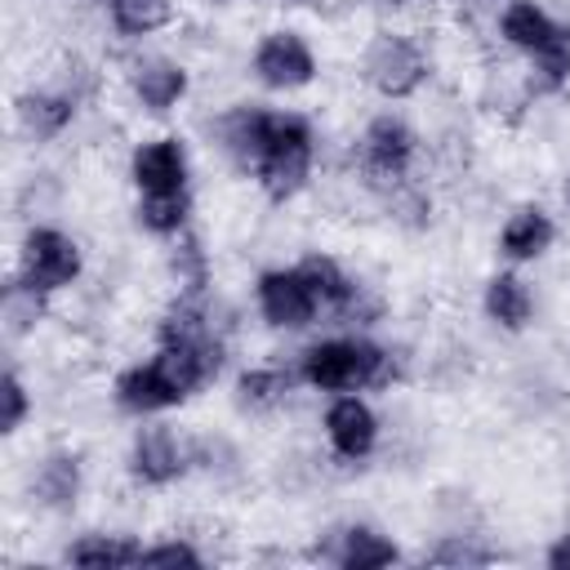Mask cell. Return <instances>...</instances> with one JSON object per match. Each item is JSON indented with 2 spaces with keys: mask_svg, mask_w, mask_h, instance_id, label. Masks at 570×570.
I'll list each match as a JSON object with an SVG mask.
<instances>
[{
  "mask_svg": "<svg viewBox=\"0 0 570 570\" xmlns=\"http://www.w3.org/2000/svg\"><path fill=\"white\" fill-rule=\"evenodd\" d=\"M232 343L227 338H205V343H151L147 356L120 365L111 374V405L125 419H156L191 405L205 387H214L227 370Z\"/></svg>",
  "mask_w": 570,
  "mask_h": 570,
  "instance_id": "cell-1",
  "label": "cell"
},
{
  "mask_svg": "<svg viewBox=\"0 0 570 570\" xmlns=\"http://www.w3.org/2000/svg\"><path fill=\"white\" fill-rule=\"evenodd\" d=\"M294 370L303 392H392L410 374V356L401 343L379 338L374 330H325L294 352Z\"/></svg>",
  "mask_w": 570,
  "mask_h": 570,
  "instance_id": "cell-2",
  "label": "cell"
},
{
  "mask_svg": "<svg viewBox=\"0 0 570 570\" xmlns=\"http://www.w3.org/2000/svg\"><path fill=\"white\" fill-rule=\"evenodd\" d=\"M321 169V129L298 107H263L258 151L249 165V183L267 205H294L312 191Z\"/></svg>",
  "mask_w": 570,
  "mask_h": 570,
  "instance_id": "cell-3",
  "label": "cell"
},
{
  "mask_svg": "<svg viewBox=\"0 0 570 570\" xmlns=\"http://www.w3.org/2000/svg\"><path fill=\"white\" fill-rule=\"evenodd\" d=\"M423 151H428V142H423L419 125L401 107H379L361 120V129L347 147V160H352V178L374 200L379 191H387L405 178H419Z\"/></svg>",
  "mask_w": 570,
  "mask_h": 570,
  "instance_id": "cell-4",
  "label": "cell"
},
{
  "mask_svg": "<svg viewBox=\"0 0 570 570\" xmlns=\"http://www.w3.org/2000/svg\"><path fill=\"white\" fill-rule=\"evenodd\" d=\"M94 94H98V76L80 58L62 62V71H53L45 80H27L13 94V134L27 147H53L76 129V120Z\"/></svg>",
  "mask_w": 570,
  "mask_h": 570,
  "instance_id": "cell-5",
  "label": "cell"
},
{
  "mask_svg": "<svg viewBox=\"0 0 570 570\" xmlns=\"http://www.w3.org/2000/svg\"><path fill=\"white\" fill-rule=\"evenodd\" d=\"M436 76V58L423 36L410 27H374L356 49V80L383 102L401 107L414 102Z\"/></svg>",
  "mask_w": 570,
  "mask_h": 570,
  "instance_id": "cell-6",
  "label": "cell"
},
{
  "mask_svg": "<svg viewBox=\"0 0 570 570\" xmlns=\"http://www.w3.org/2000/svg\"><path fill=\"white\" fill-rule=\"evenodd\" d=\"M125 481L142 494H165L196 476V432L178 428L169 414L138 419V428L125 441Z\"/></svg>",
  "mask_w": 570,
  "mask_h": 570,
  "instance_id": "cell-7",
  "label": "cell"
},
{
  "mask_svg": "<svg viewBox=\"0 0 570 570\" xmlns=\"http://www.w3.org/2000/svg\"><path fill=\"white\" fill-rule=\"evenodd\" d=\"M18 281H27L31 289L58 298L67 289H76L89 272V249L85 240L62 227V223H49V218H31L22 232H18V245H13V267H9Z\"/></svg>",
  "mask_w": 570,
  "mask_h": 570,
  "instance_id": "cell-8",
  "label": "cell"
},
{
  "mask_svg": "<svg viewBox=\"0 0 570 570\" xmlns=\"http://www.w3.org/2000/svg\"><path fill=\"white\" fill-rule=\"evenodd\" d=\"M245 76L272 98H294L321 80V53L303 27L276 22L254 36V45L245 53Z\"/></svg>",
  "mask_w": 570,
  "mask_h": 570,
  "instance_id": "cell-9",
  "label": "cell"
},
{
  "mask_svg": "<svg viewBox=\"0 0 570 570\" xmlns=\"http://www.w3.org/2000/svg\"><path fill=\"white\" fill-rule=\"evenodd\" d=\"M120 89L129 98V107L147 120H169L174 111H183L196 94V71L165 53V49H134L120 62Z\"/></svg>",
  "mask_w": 570,
  "mask_h": 570,
  "instance_id": "cell-10",
  "label": "cell"
},
{
  "mask_svg": "<svg viewBox=\"0 0 570 570\" xmlns=\"http://www.w3.org/2000/svg\"><path fill=\"white\" fill-rule=\"evenodd\" d=\"M321 445L338 468H365L383 450V414L374 405V392H334L325 396L321 414Z\"/></svg>",
  "mask_w": 570,
  "mask_h": 570,
  "instance_id": "cell-11",
  "label": "cell"
},
{
  "mask_svg": "<svg viewBox=\"0 0 570 570\" xmlns=\"http://www.w3.org/2000/svg\"><path fill=\"white\" fill-rule=\"evenodd\" d=\"M249 307L263 330L272 334H307L321 325V303L298 272V263H272L258 267L249 281Z\"/></svg>",
  "mask_w": 570,
  "mask_h": 570,
  "instance_id": "cell-12",
  "label": "cell"
},
{
  "mask_svg": "<svg viewBox=\"0 0 570 570\" xmlns=\"http://www.w3.org/2000/svg\"><path fill=\"white\" fill-rule=\"evenodd\" d=\"M307 557L321 566H334V570H387V566L410 561V552L396 543V534L370 517H347V521L316 530V543Z\"/></svg>",
  "mask_w": 570,
  "mask_h": 570,
  "instance_id": "cell-13",
  "label": "cell"
},
{
  "mask_svg": "<svg viewBox=\"0 0 570 570\" xmlns=\"http://www.w3.org/2000/svg\"><path fill=\"white\" fill-rule=\"evenodd\" d=\"M85 490H89V463L76 445H49L22 472V499L40 517H71Z\"/></svg>",
  "mask_w": 570,
  "mask_h": 570,
  "instance_id": "cell-14",
  "label": "cell"
},
{
  "mask_svg": "<svg viewBox=\"0 0 570 570\" xmlns=\"http://www.w3.org/2000/svg\"><path fill=\"white\" fill-rule=\"evenodd\" d=\"M191 174H196L191 147L174 129L142 134L125 156V178L134 196L138 191H191Z\"/></svg>",
  "mask_w": 570,
  "mask_h": 570,
  "instance_id": "cell-15",
  "label": "cell"
},
{
  "mask_svg": "<svg viewBox=\"0 0 570 570\" xmlns=\"http://www.w3.org/2000/svg\"><path fill=\"white\" fill-rule=\"evenodd\" d=\"M561 236V223L557 214L543 205V200H517L503 218H499V232H494V254L508 263V267H534L552 254Z\"/></svg>",
  "mask_w": 570,
  "mask_h": 570,
  "instance_id": "cell-16",
  "label": "cell"
},
{
  "mask_svg": "<svg viewBox=\"0 0 570 570\" xmlns=\"http://www.w3.org/2000/svg\"><path fill=\"white\" fill-rule=\"evenodd\" d=\"M476 307H481V321L508 338L525 334L534 321H539V289L534 281L525 276V267H494L485 281H481V294H476Z\"/></svg>",
  "mask_w": 570,
  "mask_h": 570,
  "instance_id": "cell-17",
  "label": "cell"
},
{
  "mask_svg": "<svg viewBox=\"0 0 570 570\" xmlns=\"http://www.w3.org/2000/svg\"><path fill=\"white\" fill-rule=\"evenodd\" d=\"M303 392L294 361H249L232 374V405L245 419H276Z\"/></svg>",
  "mask_w": 570,
  "mask_h": 570,
  "instance_id": "cell-18",
  "label": "cell"
},
{
  "mask_svg": "<svg viewBox=\"0 0 570 570\" xmlns=\"http://www.w3.org/2000/svg\"><path fill=\"white\" fill-rule=\"evenodd\" d=\"M263 98H240V102H223L209 120H205V138L209 151L240 178H249L254 151H258V125H263Z\"/></svg>",
  "mask_w": 570,
  "mask_h": 570,
  "instance_id": "cell-19",
  "label": "cell"
},
{
  "mask_svg": "<svg viewBox=\"0 0 570 570\" xmlns=\"http://www.w3.org/2000/svg\"><path fill=\"white\" fill-rule=\"evenodd\" d=\"M490 27H494V40H499L508 53H517V58L525 62V58H534L539 49H548V45L570 27V18H561V13L548 9L543 0H499Z\"/></svg>",
  "mask_w": 570,
  "mask_h": 570,
  "instance_id": "cell-20",
  "label": "cell"
},
{
  "mask_svg": "<svg viewBox=\"0 0 570 570\" xmlns=\"http://www.w3.org/2000/svg\"><path fill=\"white\" fill-rule=\"evenodd\" d=\"M62 566H80V570H116V566H142V539L129 530H111V525H89L67 534V543L58 548Z\"/></svg>",
  "mask_w": 570,
  "mask_h": 570,
  "instance_id": "cell-21",
  "label": "cell"
},
{
  "mask_svg": "<svg viewBox=\"0 0 570 570\" xmlns=\"http://www.w3.org/2000/svg\"><path fill=\"white\" fill-rule=\"evenodd\" d=\"M94 4L102 13V27L134 49H142L151 36L178 22V0H94Z\"/></svg>",
  "mask_w": 570,
  "mask_h": 570,
  "instance_id": "cell-22",
  "label": "cell"
},
{
  "mask_svg": "<svg viewBox=\"0 0 570 570\" xmlns=\"http://www.w3.org/2000/svg\"><path fill=\"white\" fill-rule=\"evenodd\" d=\"M134 227L142 236L169 245L196 227V196L191 191H138L134 196Z\"/></svg>",
  "mask_w": 570,
  "mask_h": 570,
  "instance_id": "cell-23",
  "label": "cell"
},
{
  "mask_svg": "<svg viewBox=\"0 0 570 570\" xmlns=\"http://www.w3.org/2000/svg\"><path fill=\"white\" fill-rule=\"evenodd\" d=\"M53 312V298L31 289L27 281H18L13 272L4 276V289H0V330L9 343H22V338H36V330L49 321Z\"/></svg>",
  "mask_w": 570,
  "mask_h": 570,
  "instance_id": "cell-24",
  "label": "cell"
},
{
  "mask_svg": "<svg viewBox=\"0 0 570 570\" xmlns=\"http://www.w3.org/2000/svg\"><path fill=\"white\" fill-rule=\"evenodd\" d=\"M414 561L445 566V570H476V566H494L499 561V548L485 534H476V530H441L436 539H428L419 548Z\"/></svg>",
  "mask_w": 570,
  "mask_h": 570,
  "instance_id": "cell-25",
  "label": "cell"
},
{
  "mask_svg": "<svg viewBox=\"0 0 570 570\" xmlns=\"http://www.w3.org/2000/svg\"><path fill=\"white\" fill-rule=\"evenodd\" d=\"M374 205H379V214H383L392 227H401V232H428L432 218H436V196H432V187L423 183V174H419V178H405V183H396V187H387V191H379Z\"/></svg>",
  "mask_w": 570,
  "mask_h": 570,
  "instance_id": "cell-26",
  "label": "cell"
},
{
  "mask_svg": "<svg viewBox=\"0 0 570 570\" xmlns=\"http://www.w3.org/2000/svg\"><path fill=\"white\" fill-rule=\"evenodd\" d=\"M165 272H169L174 289H187V294H209L214 289V258H209L205 236L196 227L165 245Z\"/></svg>",
  "mask_w": 570,
  "mask_h": 570,
  "instance_id": "cell-27",
  "label": "cell"
},
{
  "mask_svg": "<svg viewBox=\"0 0 570 570\" xmlns=\"http://www.w3.org/2000/svg\"><path fill=\"white\" fill-rule=\"evenodd\" d=\"M521 94L525 98H561L570 94V27L539 49L534 58L521 62Z\"/></svg>",
  "mask_w": 570,
  "mask_h": 570,
  "instance_id": "cell-28",
  "label": "cell"
},
{
  "mask_svg": "<svg viewBox=\"0 0 570 570\" xmlns=\"http://www.w3.org/2000/svg\"><path fill=\"white\" fill-rule=\"evenodd\" d=\"M142 566L200 570V566H214V548L191 530H160V534L142 539Z\"/></svg>",
  "mask_w": 570,
  "mask_h": 570,
  "instance_id": "cell-29",
  "label": "cell"
},
{
  "mask_svg": "<svg viewBox=\"0 0 570 570\" xmlns=\"http://www.w3.org/2000/svg\"><path fill=\"white\" fill-rule=\"evenodd\" d=\"M36 419V387L22 374V365L9 356L0 374V436H18Z\"/></svg>",
  "mask_w": 570,
  "mask_h": 570,
  "instance_id": "cell-30",
  "label": "cell"
},
{
  "mask_svg": "<svg viewBox=\"0 0 570 570\" xmlns=\"http://www.w3.org/2000/svg\"><path fill=\"white\" fill-rule=\"evenodd\" d=\"M543 566H548V570H570V525H561V530L548 539Z\"/></svg>",
  "mask_w": 570,
  "mask_h": 570,
  "instance_id": "cell-31",
  "label": "cell"
},
{
  "mask_svg": "<svg viewBox=\"0 0 570 570\" xmlns=\"http://www.w3.org/2000/svg\"><path fill=\"white\" fill-rule=\"evenodd\" d=\"M557 191H561V209H566V214H570V169H566V174H561V187H557Z\"/></svg>",
  "mask_w": 570,
  "mask_h": 570,
  "instance_id": "cell-32",
  "label": "cell"
},
{
  "mask_svg": "<svg viewBox=\"0 0 570 570\" xmlns=\"http://www.w3.org/2000/svg\"><path fill=\"white\" fill-rule=\"evenodd\" d=\"M276 4H285V9H312V4H321V0H276Z\"/></svg>",
  "mask_w": 570,
  "mask_h": 570,
  "instance_id": "cell-33",
  "label": "cell"
},
{
  "mask_svg": "<svg viewBox=\"0 0 570 570\" xmlns=\"http://www.w3.org/2000/svg\"><path fill=\"white\" fill-rule=\"evenodd\" d=\"M379 4H387V9H405V4H419V0H379Z\"/></svg>",
  "mask_w": 570,
  "mask_h": 570,
  "instance_id": "cell-34",
  "label": "cell"
},
{
  "mask_svg": "<svg viewBox=\"0 0 570 570\" xmlns=\"http://www.w3.org/2000/svg\"><path fill=\"white\" fill-rule=\"evenodd\" d=\"M200 4H214V9H227V4H240V0H200Z\"/></svg>",
  "mask_w": 570,
  "mask_h": 570,
  "instance_id": "cell-35",
  "label": "cell"
}]
</instances>
